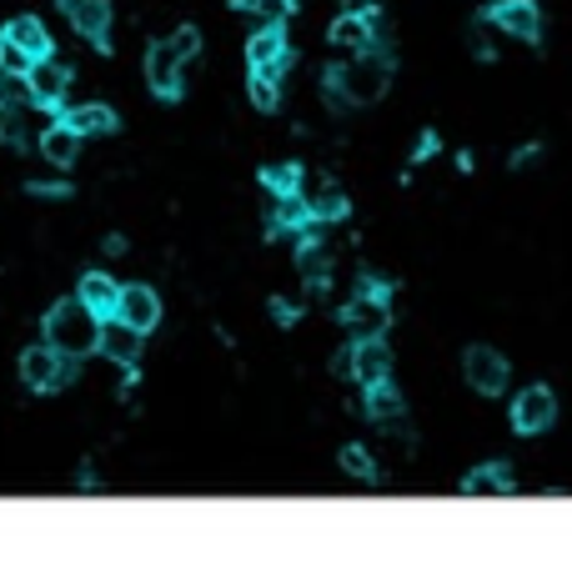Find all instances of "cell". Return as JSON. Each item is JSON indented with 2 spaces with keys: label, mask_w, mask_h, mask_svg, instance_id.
I'll return each mask as SVG.
<instances>
[{
  "label": "cell",
  "mask_w": 572,
  "mask_h": 577,
  "mask_svg": "<svg viewBox=\"0 0 572 577\" xmlns=\"http://www.w3.org/2000/svg\"><path fill=\"white\" fill-rule=\"evenodd\" d=\"M101 247H106V257H121V251H126V236H106Z\"/></svg>",
  "instance_id": "cell-32"
},
{
  "label": "cell",
  "mask_w": 572,
  "mask_h": 577,
  "mask_svg": "<svg viewBox=\"0 0 572 577\" xmlns=\"http://www.w3.org/2000/svg\"><path fill=\"white\" fill-rule=\"evenodd\" d=\"M272 317L276 321H291V317H297V307H291V302H272Z\"/></svg>",
  "instance_id": "cell-31"
},
{
  "label": "cell",
  "mask_w": 572,
  "mask_h": 577,
  "mask_svg": "<svg viewBox=\"0 0 572 577\" xmlns=\"http://www.w3.org/2000/svg\"><path fill=\"white\" fill-rule=\"evenodd\" d=\"M297 267H301V276H307V282L322 286V282H327V271H332V261H327V247H322V241H301V247H297Z\"/></svg>",
  "instance_id": "cell-22"
},
{
  "label": "cell",
  "mask_w": 572,
  "mask_h": 577,
  "mask_svg": "<svg viewBox=\"0 0 572 577\" xmlns=\"http://www.w3.org/2000/svg\"><path fill=\"white\" fill-rule=\"evenodd\" d=\"M66 91H71V71L56 66L50 56H36V66L25 71V95H31L36 106H60Z\"/></svg>",
  "instance_id": "cell-7"
},
{
  "label": "cell",
  "mask_w": 572,
  "mask_h": 577,
  "mask_svg": "<svg viewBox=\"0 0 572 577\" xmlns=\"http://www.w3.org/2000/svg\"><path fill=\"white\" fill-rule=\"evenodd\" d=\"M66 121L81 136H111L116 131V111H106V106H76V111H66Z\"/></svg>",
  "instance_id": "cell-21"
},
{
  "label": "cell",
  "mask_w": 572,
  "mask_h": 577,
  "mask_svg": "<svg viewBox=\"0 0 572 577\" xmlns=\"http://www.w3.org/2000/svg\"><path fill=\"white\" fill-rule=\"evenodd\" d=\"M76 292H81V296H85V302H91L95 312H106V317H111V312H116V296H121V286L111 282L106 271H85V276H81V286H76Z\"/></svg>",
  "instance_id": "cell-20"
},
{
  "label": "cell",
  "mask_w": 572,
  "mask_h": 577,
  "mask_svg": "<svg viewBox=\"0 0 572 577\" xmlns=\"http://www.w3.org/2000/svg\"><path fill=\"white\" fill-rule=\"evenodd\" d=\"M46 342L56 347L60 357L95 352V347H101V312H95L81 292L66 296V302H56V307L46 312Z\"/></svg>",
  "instance_id": "cell-1"
},
{
  "label": "cell",
  "mask_w": 572,
  "mask_h": 577,
  "mask_svg": "<svg viewBox=\"0 0 572 577\" xmlns=\"http://www.w3.org/2000/svg\"><path fill=\"white\" fill-rule=\"evenodd\" d=\"M31 66H36V56H31V50H21L11 36H5V56H0V76H21V81H25V71H31Z\"/></svg>",
  "instance_id": "cell-24"
},
{
  "label": "cell",
  "mask_w": 572,
  "mask_h": 577,
  "mask_svg": "<svg viewBox=\"0 0 572 577\" xmlns=\"http://www.w3.org/2000/svg\"><path fill=\"white\" fill-rule=\"evenodd\" d=\"M231 5H247V11H251V0H231Z\"/></svg>",
  "instance_id": "cell-33"
},
{
  "label": "cell",
  "mask_w": 572,
  "mask_h": 577,
  "mask_svg": "<svg viewBox=\"0 0 572 577\" xmlns=\"http://www.w3.org/2000/svg\"><path fill=\"white\" fill-rule=\"evenodd\" d=\"M76 151H81V131H76L71 121H60V126L41 131V156H46L50 166H71Z\"/></svg>",
  "instance_id": "cell-16"
},
{
  "label": "cell",
  "mask_w": 572,
  "mask_h": 577,
  "mask_svg": "<svg viewBox=\"0 0 572 577\" xmlns=\"http://www.w3.org/2000/svg\"><path fill=\"white\" fill-rule=\"evenodd\" d=\"M251 106L256 111H276V101H282V95H276V76H266V71H251Z\"/></svg>",
  "instance_id": "cell-23"
},
{
  "label": "cell",
  "mask_w": 572,
  "mask_h": 577,
  "mask_svg": "<svg viewBox=\"0 0 572 577\" xmlns=\"http://www.w3.org/2000/svg\"><path fill=\"white\" fill-rule=\"evenodd\" d=\"M247 60H251V71L282 76L286 71V41H282V31H276V25L256 31V36L247 41Z\"/></svg>",
  "instance_id": "cell-14"
},
{
  "label": "cell",
  "mask_w": 572,
  "mask_h": 577,
  "mask_svg": "<svg viewBox=\"0 0 572 577\" xmlns=\"http://www.w3.org/2000/svg\"><path fill=\"white\" fill-rule=\"evenodd\" d=\"M342 321H346V337H352V342H367V337H381V331H387L392 312H387L381 292H362V296H352V307L342 312Z\"/></svg>",
  "instance_id": "cell-5"
},
{
  "label": "cell",
  "mask_w": 572,
  "mask_h": 577,
  "mask_svg": "<svg viewBox=\"0 0 572 577\" xmlns=\"http://www.w3.org/2000/svg\"><path fill=\"white\" fill-rule=\"evenodd\" d=\"M76 362L81 357H60L56 347H25L21 352V382L25 387H36V392H56V387H66V382L76 377Z\"/></svg>",
  "instance_id": "cell-3"
},
{
  "label": "cell",
  "mask_w": 572,
  "mask_h": 577,
  "mask_svg": "<svg viewBox=\"0 0 572 577\" xmlns=\"http://www.w3.org/2000/svg\"><path fill=\"white\" fill-rule=\"evenodd\" d=\"M492 25L507 31V36H517V41L542 36V15H537L533 0H497V5H492Z\"/></svg>",
  "instance_id": "cell-10"
},
{
  "label": "cell",
  "mask_w": 572,
  "mask_h": 577,
  "mask_svg": "<svg viewBox=\"0 0 572 577\" xmlns=\"http://www.w3.org/2000/svg\"><path fill=\"white\" fill-rule=\"evenodd\" d=\"M111 317L131 321L136 331H151L156 321H161V302H156V292H151V286H121L116 312H111Z\"/></svg>",
  "instance_id": "cell-12"
},
{
  "label": "cell",
  "mask_w": 572,
  "mask_h": 577,
  "mask_svg": "<svg viewBox=\"0 0 572 577\" xmlns=\"http://www.w3.org/2000/svg\"><path fill=\"white\" fill-rule=\"evenodd\" d=\"M462 493L467 497H507L513 493V472L497 467V462H492V467H477L462 477Z\"/></svg>",
  "instance_id": "cell-18"
},
{
  "label": "cell",
  "mask_w": 572,
  "mask_h": 577,
  "mask_svg": "<svg viewBox=\"0 0 572 577\" xmlns=\"http://www.w3.org/2000/svg\"><path fill=\"white\" fill-rule=\"evenodd\" d=\"M387 372H392V352L381 347V337L357 342V382H362V387H371V382H387Z\"/></svg>",
  "instance_id": "cell-17"
},
{
  "label": "cell",
  "mask_w": 572,
  "mask_h": 577,
  "mask_svg": "<svg viewBox=\"0 0 572 577\" xmlns=\"http://www.w3.org/2000/svg\"><path fill=\"white\" fill-rule=\"evenodd\" d=\"M327 81L342 86L357 106H371V101H381V91H387V81H392V60L377 56V50H357V56H346L342 66H336Z\"/></svg>",
  "instance_id": "cell-2"
},
{
  "label": "cell",
  "mask_w": 572,
  "mask_h": 577,
  "mask_svg": "<svg viewBox=\"0 0 572 577\" xmlns=\"http://www.w3.org/2000/svg\"><path fill=\"white\" fill-rule=\"evenodd\" d=\"M31 191H36V196H66L60 181H31Z\"/></svg>",
  "instance_id": "cell-30"
},
{
  "label": "cell",
  "mask_w": 572,
  "mask_h": 577,
  "mask_svg": "<svg viewBox=\"0 0 572 577\" xmlns=\"http://www.w3.org/2000/svg\"><path fill=\"white\" fill-rule=\"evenodd\" d=\"M291 5H297V0H291Z\"/></svg>",
  "instance_id": "cell-35"
},
{
  "label": "cell",
  "mask_w": 572,
  "mask_h": 577,
  "mask_svg": "<svg viewBox=\"0 0 572 577\" xmlns=\"http://www.w3.org/2000/svg\"><path fill=\"white\" fill-rule=\"evenodd\" d=\"M251 11L262 15L266 25H282V21H286V11H291V0H251Z\"/></svg>",
  "instance_id": "cell-27"
},
{
  "label": "cell",
  "mask_w": 572,
  "mask_h": 577,
  "mask_svg": "<svg viewBox=\"0 0 572 577\" xmlns=\"http://www.w3.org/2000/svg\"><path fill=\"white\" fill-rule=\"evenodd\" d=\"M367 417L377 427H402L407 422V407H402V397H397L392 382H371L367 387Z\"/></svg>",
  "instance_id": "cell-15"
},
{
  "label": "cell",
  "mask_w": 572,
  "mask_h": 577,
  "mask_svg": "<svg viewBox=\"0 0 572 577\" xmlns=\"http://www.w3.org/2000/svg\"><path fill=\"white\" fill-rule=\"evenodd\" d=\"M342 467L352 472V477H371V472H377V467H371V452L367 448H342Z\"/></svg>",
  "instance_id": "cell-26"
},
{
  "label": "cell",
  "mask_w": 572,
  "mask_h": 577,
  "mask_svg": "<svg viewBox=\"0 0 572 577\" xmlns=\"http://www.w3.org/2000/svg\"><path fill=\"white\" fill-rule=\"evenodd\" d=\"M552 417H558V397H552L548 387H527V392H517V401H513V427H517L523 437L548 432Z\"/></svg>",
  "instance_id": "cell-8"
},
{
  "label": "cell",
  "mask_w": 572,
  "mask_h": 577,
  "mask_svg": "<svg viewBox=\"0 0 572 577\" xmlns=\"http://www.w3.org/2000/svg\"><path fill=\"white\" fill-rule=\"evenodd\" d=\"M181 76H186V56H181L171 41L146 50V81H151V91L161 95V101H176L181 95Z\"/></svg>",
  "instance_id": "cell-4"
},
{
  "label": "cell",
  "mask_w": 572,
  "mask_h": 577,
  "mask_svg": "<svg viewBox=\"0 0 572 577\" xmlns=\"http://www.w3.org/2000/svg\"><path fill=\"white\" fill-rule=\"evenodd\" d=\"M101 352H106V362H116V366H131L136 357H141V331H136L131 321L111 317L106 327H101Z\"/></svg>",
  "instance_id": "cell-13"
},
{
  "label": "cell",
  "mask_w": 572,
  "mask_h": 577,
  "mask_svg": "<svg viewBox=\"0 0 572 577\" xmlns=\"http://www.w3.org/2000/svg\"><path fill=\"white\" fill-rule=\"evenodd\" d=\"M5 36H11L21 50H31V56H50V31L36 21V15H15V21L5 25Z\"/></svg>",
  "instance_id": "cell-19"
},
{
  "label": "cell",
  "mask_w": 572,
  "mask_h": 577,
  "mask_svg": "<svg viewBox=\"0 0 572 577\" xmlns=\"http://www.w3.org/2000/svg\"><path fill=\"white\" fill-rule=\"evenodd\" d=\"M0 56H5V36H0Z\"/></svg>",
  "instance_id": "cell-34"
},
{
  "label": "cell",
  "mask_w": 572,
  "mask_h": 577,
  "mask_svg": "<svg viewBox=\"0 0 572 577\" xmlns=\"http://www.w3.org/2000/svg\"><path fill=\"white\" fill-rule=\"evenodd\" d=\"M332 46L346 50V56H357V50H371V36H377V21H371V11H342L332 21Z\"/></svg>",
  "instance_id": "cell-11"
},
{
  "label": "cell",
  "mask_w": 572,
  "mask_h": 577,
  "mask_svg": "<svg viewBox=\"0 0 572 577\" xmlns=\"http://www.w3.org/2000/svg\"><path fill=\"white\" fill-rule=\"evenodd\" d=\"M462 372H467V382H472V392H482V397H497V392L507 387V362H502V352H492V347H467Z\"/></svg>",
  "instance_id": "cell-6"
},
{
  "label": "cell",
  "mask_w": 572,
  "mask_h": 577,
  "mask_svg": "<svg viewBox=\"0 0 572 577\" xmlns=\"http://www.w3.org/2000/svg\"><path fill=\"white\" fill-rule=\"evenodd\" d=\"M297 166H276V171H266V186L272 191H297Z\"/></svg>",
  "instance_id": "cell-29"
},
{
  "label": "cell",
  "mask_w": 572,
  "mask_h": 577,
  "mask_svg": "<svg viewBox=\"0 0 572 577\" xmlns=\"http://www.w3.org/2000/svg\"><path fill=\"white\" fill-rule=\"evenodd\" d=\"M66 21L95 46H111V0H60Z\"/></svg>",
  "instance_id": "cell-9"
},
{
  "label": "cell",
  "mask_w": 572,
  "mask_h": 577,
  "mask_svg": "<svg viewBox=\"0 0 572 577\" xmlns=\"http://www.w3.org/2000/svg\"><path fill=\"white\" fill-rule=\"evenodd\" d=\"M171 46H176L181 50V56H196V50H202V31H196V25H181V31H176V36H171Z\"/></svg>",
  "instance_id": "cell-28"
},
{
  "label": "cell",
  "mask_w": 572,
  "mask_h": 577,
  "mask_svg": "<svg viewBox=\"0 0 572 577\" xmlns=\"http://www.w3.org/2000/svg\"><path fill=\"white\" fill-rule=\"evenodd\" d=\"M332 377H342V382H357V342H346L342 352L332 357Z\"/></svg>",
  "instance_id": "cell-25"
}]
</instances>
